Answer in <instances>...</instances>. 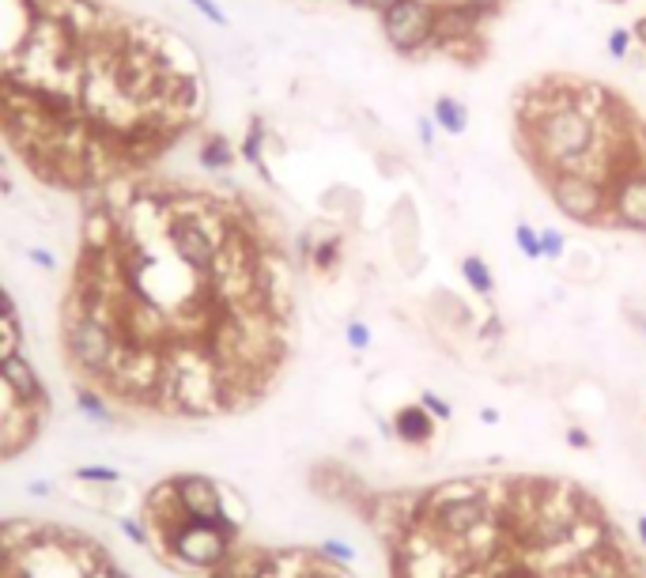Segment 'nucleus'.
<instances>
[{"instance_id": "f257e3e1", "label": "nucleus", "mask_w": 646, "mask_h": 578, "mask_svg": "<svg viewBox=\"0 0 646 578\" xmlns=\"http://www.w3.org/2000/svg\"><path fill=\"white\" fill-rule=\"evenodd\" d=\"M597 125L590 114H582L575 102L548 106L541 118L533 121V148L548 167L556 170H586L590 174V155H594Z\"/></svg>"}, {"instance_id": "f03ea898", "label": "nucleus", "mask_w": 646, "mask_h": 578, "mask_svg": "<svg viewBox=\"0 0 646 578\" xmlns=\"http://www.w3.org/2000/svg\"><path fill=\"white\" fill-rule=\"evenodd\" d=\"M61 337H65V356L72 363V371L84 378V386L99 390L106 382V374L114 367L118 344L125 337H118L114 329L99 325L95 318H87L76 299H65L61 310Z\"/></svg>"}, {"instance_id": "7ed1b4c3", "label": "nucleus", "mask_w": 646, "mask_h": 578, "mask_svg": "<svg viewBox=\"0 0 646 578\" xmlns=\"http://www.w3.org/2000/svg\"><path fill=\"white\" fill-rule=\"evenodd\" d=\"M594 514L590 499L578 492L575 484L567 480H537V503H533V526H529V537H526V556L541 552L548 544L563 541L571 529Z\"/></svg>"}, {"instance_id": "20e7f679", "label": "nucleus", "mask_w": 646, "mask_h": 578, "mask_svg": "<svg viewBox=\"0 0 646 578\" xmlns=\"http://www.w3.org/2000/svg\"><path fill=\"white\" fill-rule=\"evenodd\" d=\"M235 541H238V529L189 518L186 526L174 533L170 556H174V563L193 567V571H216L227 560V552L235 548Z\"/></svg>"}, {"instance_id": "39448f33", "label": "nucleus", "mask_w": 646, "mask_h": 578, "mask_svg": "<svg viewBox=\"0 0 646 578\" xmlns=\"http://www.w3.org/2000/svg\"><path fill=\"white\" fill-rule=\"evenodd\" d=\"M552 201L567 220L597 223L609 216V186L586 170H556L552 174Z\"/></svg>"}, {"instance_id": "423d86ee", "label": "nucleus", "mask_w": 646, "mask_h": 578, "mask_svg": "<svg viewBox=\"0 0 646 578\" xmlns=\"http://www.w3.org/2000/svg\"><path fill=\"white\" fill-rule=\"evenodd\" d=\"M382 31L397 50H424L427 42H435V8L427 0H390L382 8Z\"/></svg>"}, {"instance_id": "0eeeda50", "label": "nucleus", "mask_w": 646, "mask_h": 578, "mask_svg": "<svg viewBox=\"0 0 646 578\" xmlns=\"http://www.w3.org/2000/svg\"><path fill=\"white\" fill-rule=\"evenodd\" d=\"M178 484V499L186 507L189 518L197 522H216V526H231V529H242L238 522H231L227 514V503H223V488L212 480V476H201V473H186V476H174Z\"/></svg>"}, {"instance_id": "6e6552de", "label": "nucleus", "mask_w": 646, "mask_h": 578, "mask_svg": "<svg viewBox=\"0 0 646 578\" xmlns=\"http://www.w3.org/2000/svg\"><path fill=\"white\" fill-rule=\"evenodd\" d=\"M609 216L620 227L646 231V167L620 170L609 178Z\"/></svg>"}, {"instance_id": "1a4fd4ad", "label": "nucleus", "mask_w": 646, "mask_h": 578, "mask_svg": "<svg viewBox=\"0 0 646 578\" xmlns=\"http://www.w3.org/2000/svg\"><path fill=\"white\" fill-rule=\"evenodd\" d=\"M0 382L19 397V405H38V401H50L46 397V386L34 371V363L27 359V352H16V356L0 359Z\"/></svg>"}, {"instance_id": "9d476101", "label": "nucleus", "mask_w": 646, "mask_h": 578, "mask_svg": "<svg viewBox=\"0 0 646 578\" xmlns=\"http://www.w3.org/2000/svg\"><path fill=\"white\" fill-rule=\"evenodd\" d=\"M118 235H121V220L99 201V197H91V204H87V212H84V231H80V238H84L80 250H91V254L114 250V246H118Z\"/></svg>"}, {"instance_id": "9b49d317", "label": "nucleus", "mask_w": 646, "mask_h": 578, "mask_svg": "<svg viewBox=\"0 0 646 578\" xmlns=\"http://www.w3.org/2000/svg\"><path fill=\"white\" fill-rule=\"evenodd\" d=\"M480 495H488V484H484V480H469V476L442 480L439 488L424 492V499H420V518H431V514H439V510L454 507V503H465V499H480Z\"/></svg>"}, {"instance_id": "f8f14e48", "label": "nucleus", "mask_w": 646, "mask_h": 578, "mask_svg": "<svg viewBox=\"0 0 646 578\" xmlns=\"http://www.w3.org/2000/svg\"><path fill=\"white\" fill-rule=\"evenodd\" d=\"M393 435L401 442H408V446H427L431 435H435V416H431L424 405L397 408V416H393Z\"/></svg>"}, {"instance_id": "ddd939ff", "label": "nucleus", "mask_w": 646, "mask_h": 578, "mask_svg": "<svg viewBox=\"0 0 646 578\" xmlns=\"http://www.w3.org/2000/svg\"><path fill=\"white\" fill-rule=\"evenodd\" d=\"M265 567H269V552H261V548H238L235 544L227 552V560L208 578H257Z\"/></svg>"}, {"instance_id": "4468645a", "label": "nucleus", "mask_w": 646, "mask_h": 578, "mask_svg": "<svg viewBox=\"0 0 646 578\" xmlns=\"http://www.w3.org/2000/svg\"><path fill=\"white\" fill-rule=\"evenodd\" d=\"M197 159H201L204 170H227L235 163V148H231V140L220 133H208L201 140V148H197Z\"/></svg>"}, {"instance_id": "2eb2a0df", "label": "nucleus", "mask_w": 646, "mask_h": 578, "mask_svg": "<svg viewBox=\"0 0 646 578\" xmlns=\"http://www.w3.org/2000/svg\"><path fill=\"white\" fill-rule=\"evenodd\" d=\"M76 408L84 412L87 420H95V424H110V401H106V393L95 390V386H80L76 390Z\"/></svg>"}, {"instance_id": "dca6fc26", "label": "nucleus", "mask_w": 646, "mask_h": 578, "mask_svg": "<svg viewBox=\"0 0 646 578\" xmlns=\"http://www.w3.org/2000/svg\"><path fill=\"white\" fill-rule=\"evenodd\" d=\"M461 276H465V284H469L476 295H492L495 291V276L484 257H476V254L465 257V261H461Z\"/></svg>"}, {"instance_id": "f3484780", "label": "nucleus", "mask_w": 646, "mask_h": 578, "mask_svg": "<svg viewBox=\"0 0 646 578\" xmlns=\"http://www.w3.org/2000/svg\"><path fill=\"white\" fill-rule=\"evenodd\" d=\"M23 352V325L16 310H0V359Z\"/></svg>"}, {"instance_id": "a211bd4d", "label": "nucleus", "mask_w": 646, "mask_h": 578, "mask_svg": "<svg viewBox=\"0 0 646 578\" xmlns=\"http://www.w3.org/2000/svg\"><path fill=\"white\" fill-rule=\"evenodd\" d=\"M435 121L446 133H461L469 125V110L458 99H435Z\"/></svg>"}, {"instance_id": "6ab92c4d", "label": "nucleus", "mask_w": 646, "mask_h": 578, "mask_svg": "<svg viewBox=\"0 0 646 578\" xmlns=\"http://www.w3.org/2000/svg\"><path fill=\"white\" fill-rule=\"evenodd\" d=\"M76 480H87V484H102V488H114L121 476L110 469V465H80L76 469Z\"/></svg>"}, {"instance_id": "aec40b11", "label": "nucleus", "mask_w": 646, "mask_h": 578, "mask_svg": "<svg viewBox=\"0 0 646 578\" xmlns=\"http://www.w3.org/2000/svg\"><path fill=\"white\" fill-rule=\"evenodd\" d=\"M514 238H518V250L526 257H541V231H533L529 223H518V227H514Z\"/></svg>"}, {"instance_id": "412c9836", "label": "nucleus", "mask_w": 646, "mask_h": 578, "mask_svg": "<svg viewBox=\"0 0 646 578\" xmlns=\"http://www.w3.org/2000/svg\"><path fill=\"white\" fill-rule=\"evenodd\" d=\"M337 257H340V242L337 238H329V242H322V246H314V265L322 272H329L333 265H337Z\"/></svg>"}, {"instance_id": "4be33fe9", "label": "nucleus", "mask_w": 646, "mask_h": 578, "mask_svg": "<svg viewBox=\"0 0 646 578\" xmlns=\"http://www.w3.org/2000/svg\"><path fill=\"white\" fill-rule=\"evenodd\" d=\"M318 556H325V560H337V563H352V560H356L352 544H340V541H325L322 548H318Z\"/></svg>"}, {"instance_id": "5701e85b", "label": "nucleus", "mask_w": 646, "mask_h": 578, "mask_svg": "<svg viewBox=\"0 0 646 578\" xmlns=\"http://www.w3.org/2000/svg\"><path fill=\"white\" fill-rule=\"evenodd\" d=\"M344 340H348L356 352H363V348L371 344V329H367L363 322H348V329H344Z\"/></svg>"}, {"instance_id": "b1692460", "label": "nucleus", "mask_w": 646, "mask_h": 578, "mask_svg": "<svg viewBox=\"0 0 646 578\" xmlns=\"http://www.w3.org/2000/svg\"><path fill=\"white\" fill-rule=\"evenodd\" d=\"M420 405H424L427 412H431V416H439V420H450V416H454V408L446 405L439 393H431V390H424V397H420Z\"/></svg>"}, {"instance_id": "393cba45", "label": "nucleus", "mask_w": 646, "mask_h": 578, "mask_svg": "<svg viewBox=\"0 0 646 578\" xmlns=\"http://www.w3.org/2000/svg\"><path fill=\"white\" fill-rule=\"evenodd\" d=\"M261 140H265V129H261V121H254V133L246 136V144H242V155L250 163H261Z\"/></svg>"}, {"instance_id": "a878e982", "label": "nucleus", "mask_w": 646, "mask_h": 578, "mask_svg": "<svg viewBox=\"0 0 646 578\" xmlns=\"http://www.w3.org/2000/svg\"><path fill=\"white\" fill-rule=\"evenodd\" d=\"M189 4H193V8H197L204 19H212L216 27H227V16H223L220 8H216V0H189Z\"/></svg>"}, {"instance_id": "bb28decb", "label": "nucleus", "mask_w": 646, "mask_h": 578, "mask_svg": "<svg viewBox=\"0 0 646 578\" xmlns=\"http://www.w3.org/2000/svg\"><path fill=\"white\" fill-rule=\"evenodd\" d=\"M560 254H563L560 231H541V257H560Z\"/></svg>"}, {"instance_id": "cd10ccee", "label": "nucleus", "mask_w": 646, "mask_h": 578, "mask_svg": "<svg viewBox=\"0 0 646 578\" xmlns=\"http://www.w3.org/2000/svg\"><path fill=\"white\" fill-rule=\"evenodd\" d=\"M495 578H541V575H537V571H533L529 563H503Z\"/></svg>"}, {"instance_id": "c85d7f7f", "label": "nucleus", "mask_w": 646, "mask_h": 578, "mask_svg": "<svg viewBox=\"0 0 646 578\" xmlns=\"http://www.w3.org/2000/svg\"><path fill=\"white\" fill-rule=\"evenodd\" d=\"M118 526L125 529L136 544H148V526H144V522H136V518H118Z\"/></svg>"}, {"instance_id": "c756f323", "label": "nucleus", "mask_w": 646, "mask_h": 578, "mask_svg": "<svg viewBox=\"0 0 646 578\" xmlns=\"http://www.w3.org/2000/svg\"><path fill=\"white\" fill-rule=\"evenodd\" d=\"M628 46H631L628 31H612L609 34V53H612V57H624V53H628Z\"/></svg>"}, {"instance_id": "7c9ffc66", "label": "nucleus", "mask_w": 646, "mask_h": 578, "mask_svg": "<svg viewBox=\"0 0 646 578\" xmlns=\"http://www.w3.org/2000/svg\"><path fill=\"white\" fill-rule=\"evenodd\" d=\"M16 405H19V397H16L12 390H8L4 382H0V420H4V416H8V412H12Z\"/></svg>"}, {"instance_id": "2f4dec72", "label": "nucleus", "mask_w": 646, "mask_h": 578, "mask_svg": "<svg viewBox=\"0 0 646 578\" xmlns=\"http://www.w3.org/2000/svg\"><path fill=\"white\" fill-rule=\"evenodd\" d=\"M27 257H31L34 265H42V269H57V257L46 254V250H38V246H34V250H27Z\"/></svg>"}, {"instance_id": "473e14b6", "label": "nucleus", "mask_w": 646, "mask_h": 578, "mask_svg": "<svg viewBox=\"0 0 646 578\" xmlns=\"http://www.w3.org/2000/svg\"><path fill=\"white\" fill-rule=\"evenodd\" d=\"M348 4H352V8H378V12H382L390 0H348Z\"/></svg>"}, {"instance_id": "72a5a7b5", "label": "nucleus", "mask_w": 646, "mask_h": 578, "mask_svg": "<svg viewBox=\"0 0 646 578\" xmlns=\"http://www.w3.org/2000/svg\"><path fill=\"white\" fill-rule=\"evenodd\" d=\"M420 140H424V148H431V140H435V133H431V121L420 118Z\"/></svg>"}, {"instance_id": "f704fd0d", "label": "nucleus", "mask_w": 646, "mask_h": 578, "mask_svg": "<svg viewBox=\"0 0 646 578\" xmlns=\"http://www.w3.org/2000/svg\"><path fill=\"white\" fill-rule=\"evenodd\" d=\"M87 578H114V563H102L99 571H91Z\"/></svg>"}, {"instance_id": "c9c22d12", "label": "nucleus", "mask_w": 646, "mask_h": 578, "mask_svg": "<svg viewBox=\"0 0 646 578\" xmlns=\"http://www.w3.org/2000/svg\"><path fill=\"white\" fill-rule=\"evenodd\" d=\"M0 310H16V303L8 299V291H4V284H0Z\"/></svg>"}, {"instance_id": "e433bc0d", "label": "nucleus", "mask_w": 646, "mask_h": 578, "mask_svg": "<svg viewBox=\"0 0 646 578\" xmlns=\"http://www.w3.org/2000/svg\"><path fill=\"white\" fill-rule=\"evenodd\" d=\"M567 439L575 442V446H590V439H586V435H582V431H578V427H575V431H571V435H567Z\"/></svg>"}, {"instance_id": "4c0bfd02", "label": "nucleus", "mask_w": 646, "mask_h": 578, "mask_svg": "<svg viewBox=\"0 0 646 578\" xmlns=\"http://www.w3.org/2000/svg\"><path fill=\"white\" fill-rule=\"evenodd\" d=\"M639 537H643V544H646V514L639 518Z\"/></svg>"}, {"instance_id": "58836bf2", "label": "nucleus", "mask_w": 646, "mask_h": 578, "mask_svg": "<svg viewBox=\"0 0 646 578\" xmlns=\"http://www.w3.org/2000/svg\"><path fill=\"white\" fill-rule=\"evenodd\" d=\"M114 578H133L129 571H121V567H114Z\"/></svg>"}, {"instance_id": "ea45409f", "label": "nucleus", "mask_w": 646, "mask_h": 578, "mask_svg": "<svg viewBox=\"0 0 646 578\" xmlns=\"http://www.w3.org/2000/svg\"><path fill=\"white\" fill-rule=\"evenodd\" d=\"M257 578H276V571H272V567H265V571H261Z\"/></svg>"}, {"instance_id": "a19ab883", "label": "nucleus", "mask_w": 646, "mask_h": 578, "mask_svg": "<svg viewBox=\"0 0 646 578\" xmlns=\"http://www.w3.org/2000/svg\"><path fill=\"white\" fill-rule=\"evenodd\" d=\"M476 4H495V0H476Z\"/></svg>"}]
</instances>
